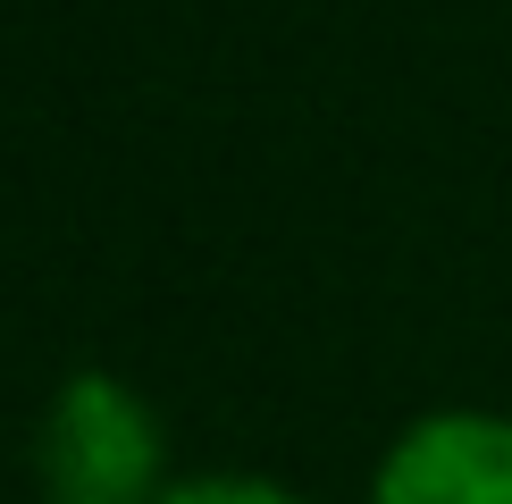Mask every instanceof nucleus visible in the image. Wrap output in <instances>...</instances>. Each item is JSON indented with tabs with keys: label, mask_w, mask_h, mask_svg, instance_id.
<instances>
[{
	"label": "nucleus",
	"mask_w": 512,
	"mask_h": 504,
	"mask_svg": "<svg viewBox=\"0 0 512 504\" xmlns=\"http://www.w3.org/2000/svg\"><path fill=\"white\" fill-rule=\"evenodd\" d=\"M168 471V437L160 412L143 404L126 378L110 370H76L51 395L34 429V488L42 504H160Z\"/></svg>",
	"instance_id": "1"
},
{
	"label": "nucleus",
	"mask_w": 512,
	"mask_h": 504,
	"mask_svg": "<svg viewBox=\"0 0 512 504\" xmlns=\"http://www.w3.org/2000/svg\"><path fill=\"white\" fill-rule=\"evenodd\" d=\"M370 504H512V420L429 412L387 446Z\"/></svg>",
	"instance_id": "2"
},
{
	"label": "nucleus",
	"mask_w": 512,
	"mask_h": 504,
	"mask_svg": "<svg viewBox=\"0 0 512 504\" xmlns=\"http://www.w3.org/2000/svg\"><path fill=\"white\" fill-rule=\"evenodd\" d=\"M160 504H303V496L277 488V479H252V471H210V479H185V488H168Z\"/></svg>",
	"instance_id": "3"
}]
</instances>
